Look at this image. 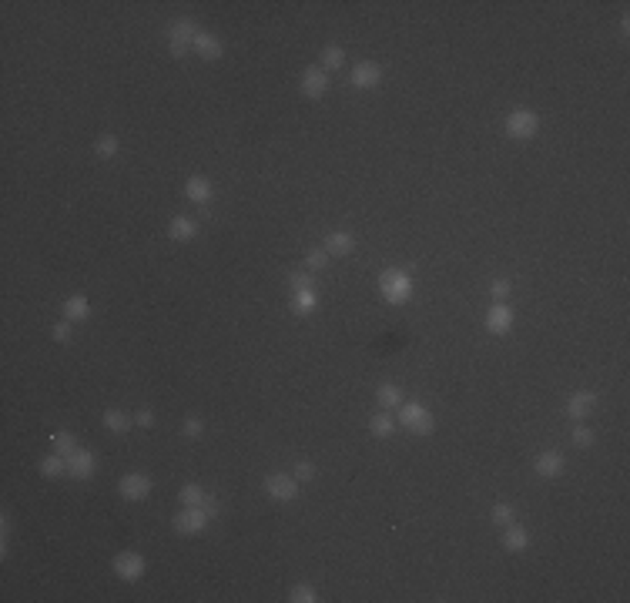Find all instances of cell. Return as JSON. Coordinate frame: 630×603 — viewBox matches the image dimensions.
<instances>
[{
  "label": "cell",
  "mask_w": 630,
  "mask_h": 603,
  "mask_svg": "<svg viewBox=\"0 0 630 603\" xmlns=\"http://www.w3.org/2000/svg\"><path fill=\"white\" fill-rule=\"evenodd\" d=\"M178 500H182V506H201L208 500V490H201L198 483H188V486H182Z\"/></svg>",
  "instance_id": "d4e9b609"
},
{
  "label": "cell",
  "mask_w": 630,
  "mask_h": 603,
  "mask_svg": "<svg viewBox=\"0 0 630 603\" xmlns=\"http://www.w3.org/2000/svg\"><path fill=\"white\" fill-rule=\"evenodd\" d=\"M168 235L175 241H191L198 235V222L195 218H188V215H175L168 222Z\"/></svg>",
  "instance_id": "e0dca14e"
},
{
  "label": "cell",
  "mask_w": 630,
  "mask_h": 603,
  "mask_svg": "<svg viewBox=\"0 0 630 603\" xmlns=\"http://www.w3.org/2000/svg\"><path fill=\"white\" fill-rule=\"evenodd\" d=\"M396 422H399L403 429H409V433H416V436L433 433V412H429L426 406H420V402H403V406L396 409Z\"/></svg>",
  "instance_id": "7a4b0ae2"
},
{
  "label": "cell",
  "mask_w": 630,
  "mask_h": 603,
  "mask_svg": "<svg viewBox=\"0 0 630 603\" xmlns=\"http://www.w3.org/2000/svg\"><path fill=\"white\" fill-rule=\"evenodd\" d=\"M265 493L272 500H279V503H292L295 496H298V479L289 476V473H272L265 479Z\"/></svg>",
  "instance_id": "8992f818"
},
{
  "label": "cell",
  "mask_w": 630,
  "mask_h": 603,
  "mask_svg": "<svg viewBox=\"0 0 630 603\" xmlns=\"http://www.w3.org/2000/svg\"><path fill=\"white\" fill-rule=\"evenodd\" d=\"M292 312L295 315H312V312L319 309V292L315 288H298V292H292Z\"/></svg>",
  "instance_id": "ac0fdd59"
},
{
  "label": "cell",
  "mask_w": 630,
  "mask_h": 603,
  "mask_svg": "<svg viewBox=\"0 0 630 603\" xmlns=\"http://www.w3.org/2000/svg\"><path fill=\"white\" fill-rule=\"evenodd\" d=\"M325 252H329V255H352V252H355V239H352V231H332V235L325 239Z\"/></svg>",
  "instance_id": "44dd1931"
},
{
  "label": "cell",
  "mask_w": 630,
  "mask_h": 603,
  "mask_svg": "<svg viewBox=\"0 0 630 603\" xmlns=\"http://www.w3.org/2000/svg\"><path fill=\"white\" fill-rule=\"evenodd\" d=\"M51 443H54V452H61L64 459H68V456H74V452L81 449V446H77V439H74L68 429H57V433L51 436Z\"/></svg>",
  "instance_id": "603a6c76"
},
{
  "label": "cell",
  "mask_w": 630,
  "mask_h": 603,
  "mask_svg": "<svg viewBox=\"0 0 630 603\" xmlns=\"http://www.w3.org/2000/svg\"><path fill=\"white\" fill-rule=\"evenodd\" d=\"M392 429H396V416H392L389 409H386V412H376V416L369 419V433L379 436V439L392 436Z\"/></svg>",
  "instance_id": "7402d4cb"
},
{
  "label": "cell",
  "mask_w": 630,
  "mask_h": 603,
  "mask_svg": "<svg viewBox=\"0 0 630 603\" xmlns=\"http://www.w3.org/2000/svg\"><path fill=\"white\" fill-rule=\"evenodd\" d=\"M536 127H540V114L530 111V108H517V111L506 114V121H503V131L510 134V138H517V141L533 138V134H536Z\"/></svg>",
  "instance_id": "3957f363"
},
{
  "label": "cell",
  "mask_w": 630,
  "mask_h": 603,
  "mask_svg": "<svg viewBox=\"0 0 630 603\" xmlns=\"http://www.w3.org/2000/svg\"><path fill=\"white\" fill-rule=\"evenodd\" d=\"M51 336H54V342H70V322L64 319V322H57L54 329H51Z\"/></svg>",
  "instance_id": "74e56055"
},
{
  "label": "cell",
  "mask_w": 630,
  "mask_h": 603,
  "mask_svg": "<svg viewBox=\"0 0 630 603\" xmlns=\"http://www.w3.org/2000/svg\"><path fill=\"white\" fill-rule=\"evenodd\" d=\"M94 151H98L101 158H114L118 155V138H114V134H101V138L94 141Z\"/></svg>",
  "instance_id": "4dcf8cb0"
},
{
  "label": "cell",
  "mask_w": 630,
  "mask_h": 603,
  "mask_svg": "<svg viewBox=\"0 0 630 603\" xmlns=\"http://www.w3.org/2000/svg\"><path fill=\"white\" fill-rule=\"evenodd\" d=\"M295 479H298V483H308V479L315 476V466L308 463V459H298V463H295V473H292Z\"/></svg>",
  "instance_id": "836d02e7"
},
{
  "label": "cell",
  "mask_w": 630,
  "mask_h": 603,
  "mask_svg": "<svg viewBox=\"0 0 630 603\" xmlns=\"http://www.w3.org/2000/svg\"><path fill=\"white\" fill-rule=\"evenodd\" d=\"M490 519L496 523V526H510V523H513V506H510V503H496L490 509Z\"/></svg>",
  "instance_id": "f546056e"
},
{
  "label": "cell",
  "mask_w": 630,
  "mask_h": 603,
  "mask_svg": "<svg viewBox=\"0 0 630 603\" xmlns=\"http://www.w3.org/2000/svg\"><path fill=\"white\" fill-rule=\"evenodd\" d=\"M490 292H493V298H496V302H506V298H510V281H506V279H496L490 285Z\"/></svg>",
  "instance_id": "8d00e7d4"
},
{
  "label": "cell",
  "mask_w": 630,
  "mask_h": 603,
  "mask_svg": "<svg viewBox=\"0 0 630 603\" xmlns=\"http://www.w3.org/2000/svg\"><path fill=\"white\" fill-rule=\"evenodd\" d=\"M171 54L175 57H184L188 54V47H191V41L198 37V27H195V20H188V17H182V20H175L171 24Z\"/></svg>",
  "instance_id": "52a82bcc"
},
{
  "label": "cell",
  "mask_w": 630,
  "mask_h": 603,
  "mask_svg": "<svg viewBox=\"0 0 630 603\" xmlns=\"http://www.w3.org/2000/svg\"><path fill=\"white\" fill-rule=\"evenodd\" d=\"M289 285H292V292H298V288H315V285H312V275H305V272L289 275Z\"/></svg>",
  "instance_id": "d590c367"
},
{
  "label": "cell",
  "mask_w": 630,
  "mask_h": 603,
  "mask_svg": "<svg viewBox=\"0 0 630 603\" xmlns=\"http://www.w3.org/2000/svg\"><path fill=\"white\" fill-rule=\"evenodd\" d=\"M563 456L557 452V449H546V452H540L536 459H533V469L540 473V476H546V479H553V476H560L563 473Z\"/></svg>",
  "instance_id": "5bb4252c"
},
{
  "label": "cell",
  "mask_w": 630,
  "mask_h": 603,
  "mask_svg": "<svg viewBox=\"0 0 630 603\" xmlns=\"http://www.w3.org/2000/svg\"><path fill=\"white\" fill-rule=\"evenodd\" d=\"M342 61H346V51L342 47H336V44H329L322 51V70L329 74V70H339L342 68Z\"/></svg>",
  "instance_id": "4316f807"
},
{
  "label": "cell",
  "mask_w": 630,
  "mask_h": 603,
  "mask_svg": "<svg viewBox=\"0 0 630 603\" xmlns=\"http://www.w3.org/2000/svg\"><path fill=\"white\" fill-rule=\"evenodd\" d=\"M104 426H108L111 433H127V429H131V419H127L121 409H108V412H104Z\"/></svg>",
  "instance_id": "83f0119b"
},
{
  "label": "cell",
  "mask_w": 630,
  "mask_h": 603,
  "mask_svg": "<svg viewBox=\"0 0 630 603\" xmlns=\"http://www.w3.org/2000/svg\"><path fill=\"white\" fill-rule=\"evenodd\" d=\"M486 329L493 336H506L513 329V309L506 302H493L490 312H486Z\"/></svg>",
  "instance_id": "8fae6325"
},
{
  "label": "cell",
  "mask_w": 630,
  "mask_h": 603,
  "mask_svg": "<svg viewBox=\"0 0 630 603\" xmlns=\"http://www.w3.org/2000/svg\"><path fill=\"white\" fill-rule=\"evenodd\" d=\"M94 469H98V459H94L91 449H77L74 456H68V473L74 479H91Z\"/></svg>",
  "instance_id": "7c38bea8"
},
{
  "label": "cell",
  "mask_w": 630,
  "mask_h": 603,
  "mask_svg": "<svg viewBox=\"0 0 630 603\" xmlns=\"http://www.w3.org/2000/svg\"><path fill=\"white\" fill-rule=\"evenodd\" d=\"M134 422H138L141 429H151V426H154V416H151V412H148V409H141L138 416H134Z\"/></svg>",
  "instance_id": "f35d334b"
},
{
  "label": "cell",
  "mask_w": 630,
  "mask_h": 603,
  "mask_svg": "<svg viewBox=\"0 0 630 603\" xmlns=\"http://www.w3.org/2000/svg\"><path fill=\"white\" fill-rule=\"evenodd\" d=\"M208 523L211 516L205 513V506H182V513L175 516V533H182V536H198V533H205L208 530Z\"/></svg>",
  "instance_id": "277c9868"
},
{
  "label": "cell",
  "mask_w": 630,
  "mask_h": 603,
  "mask_svg": "<svg viewBox=\"0 0 630 603\" xmlns=\"http://www.w3.org/2000/svg\"><path fill=\"white\" fill-rule=\"evenodd\" d=\"M305 265L315 268V272H322V268L329 265V252H325V248H312V252L305 255Z\"/></svg>",
  "instance_id": "1f68e13d"
},
{
  "label": "cell",
  "mask_w": 630,
  "mask_h": 603,
  "mask_svg": "<svg viewBox=\"0 0 630 603\" xmlns=\"http://www.w3.org/2000/svg\"><path fill=\"white\" fill-rule=\"evenodd\" d=\"M379 292H382L386 302L399 305V302H406L409 295H412V279H409L403 268H386V272L379 275Z\"/></svg>",
  "instance_id": "6da1fadb"
},
{
  "label": "cell",
  "mask_w": 630,
  "mask_h": 603,
  "mask_svg": "<svg viewBox=\"0 0 630 603\" xmlns=\"http://www.w3.org/2000/svg\"><path fill=\"white\" fill-rule=\"evenodd\" d=\"M118 490H121L125 500L138 503V500H144V496L151 493V476H148V473H127V476H121Z\"/></svg>",
  "instance_id": "ba28073f"
},
{
  "label": "cell",
  "mask_w": 630,
  "mask_h": 603,
  "mask_svg": "<svg viewBox=\"0 0 630 603\" xmlns=\"http://www.w3.org/2000/svg\"><path fill=\"white\" fill-rule=\"evenodd\" d=\"M182 433L188 436V439H198V436L205 433V419H198V416H188V419L182 422Z\"/></svg>",
  "instance_id": "d6a6232c"
},
{
  "label": "cell",
  "mask_w": 630,
  "mask_h": 603,
  "mask_svg": "<svg viewBox=\"0 0 630 603\" xmlns=\"http://www.w3.org/2000/svg\"><path fill=\"white\" fill-rule=\"evenodd\" d=\"M325 91H329V74H325L322 68H315V64H312V68L302 70V94H305V98L319 101Z\"/></svg>",
  "instance_id": "30bf717a"
},
{
  "label": "cell",
  "mask_w": 630,
  "mask_h": 603,
  "mask_svg": "<svg viewBox=\"0 0 630 603\" xmlns=\"http://www.w3.org/2000/svg\"><path fill=\"white\" fill-rule=\"evenodd\" d=\"M574 446H580V449H584V446H593V433H590L584 422H580V426L574 429Z\"/></svg>",
  "instance_id": "e575fe53"
},
{
  "label": "cell",
  "mask_w": 630,
  "mask_h": 603,
  "mask_svg": "<svg viewBox=\"0 0 630 603\" xmlns=\"http://www.w3.org/2000/svg\"><path fill=\"white\" fill-rule=\"evenodd\" d=\"M184 195L191 198L195 205H208L211 195H215V188H211V182L205 174H191V178L184 182Z\"/></svg>",
  "instance_id": "2e32d148"
},
{
  "label": "cell",
  "mask_w": 630,
  "mask_h": 603,
  "mask_svg": "<svg viewBox=\"0 0 630 603\" xmlns=\"http://www.w3.org/2000/svg\"><path fill=\"white\" fill-rule=\"evenodd\" d=\"M289 600L292 603H315L319 600V593H315V587H308V583H298V587L289 590Z\"/></svg>",
  "instance_id": "f1b7e54d"
},
{
  "label": "cell",
  "mask_w": 630,
  "mask_h": 603,
  "mask_svg": "<svg viewBox=\"0 0 630 603\" xmlns=\"http://www.w3.org/2000/svg\"><path fill=\"white\" fill-rule=\"evenodd\" d=\"M376 399L382 409H399L403 406V389H399V386H379Z\"/></svg>",
  "instance_id": "cb8c5ba5"
},
{
  "label": "cell",
  "mask_w": 630,
  "mask_h": 603,
  "mask_svg": "<svg viewBox=\"0 0 630 603\" xmlns=\"http://www.w3.org/2000/svg\"><path fill=\"white\" fill-rule=\"evenodd\" d=\"M593 406H597V395L593 393H574L567 399V416L577 422H584L590 412H593Z\"/></svg>",
  "instance_id": "9a60e30c"
},
{
  "label": "cell",
  "mask_w": 630,
  "mask_h": 603,
  "mask_svg": "<svg viewBox=\"0 0 630 603\" xmlns=\"http://www.w3.org/2000/svg\"><path fill=\"white\" fill-rule=\"evenodd\" d=\"M349 81H352V87H379L382 84V68H379L376 61H359L355 68H352V74H349Z\"/></svg>",
  "instance_id": "9c48e42d"
},
{
  "label": "cell",
  "mask_w": 630,
  "mask_h": 603,
  "mask_svg": "<svg viewBox=\"0 0 630 603\" xmlns=\"http://www.w3.org/2000/svg\"><path fill=\"white\" fill-rule=\"evenodd\" d=\"M144 570H148V563H144V557L134 553V550H121V553L114 557V573L121 576V580H127V583L141 580Z\"/></svg>",
  "instance_id": "5b68a950"
},
{
  "label": "cell",
  "mask_w": 630,
  "mask_h": 603,
  "mask_svg": "<svg viewBox=\"0 0 630 603\" xmlns=\"http://www.w3.org/2000/svg\"><path fill=\"white\" fill-rule=\"evenodd\" d=\"M527 547H530V530H527V526H519V523H510V526H506V533H503V550L519 553V550H527Z\"/></svg>",
  "instance_id": "d6986e66"
},
{
  "label": "cell",
  "mask_w": 630,
  "mask_h": 603,
  "mask_svg": "<svg viewBox=\"0 0 630 603\" xmlns=\"http://www.w3.org/2000/svg\"><path fill=\"white\" fill-rule=\"evenodd\" d=\"M64 319H68V322H84V319H91V302H87L84 295H70L68 302H64Z\"/></svg>",
  "instance_id": "ffe728a7"
},
{
  "label": "cell",
  "mask_w": 630,
  "mask_h": 603,
  "mask_svg": "<svg viewBox=\"0 0 630 603\" xmlns=\"http://www.w3.org/2000/svg\"><path fill=\"white\" fill-rule=\"evenodd\" d=\"M201 506H205V513H208L211 519L218 516V500H215V496H211V493H208V500H205V503H201Z\"/></svg>",
  "instance_id": "ab89813d"
},
{
  "label": "cell",
  "mask_w": 630,
  "mask_h": 603,
  "mask_svg": "<svg viewBox=\"0 0 630 603\" xmlns=\"http://www.w3.org/2000/svg\"><path fill=\"white\" fill-rule=\"evenodd\" d=\"M41 473L44 476H61V473H68V459L61 452H51V456L41 459Z\"/></svg>",
  "instance_id": "484cf974"
},
{
  "label": "cell",
  "mask_w": 630,
  "mask_h": 603,
  "mask_svg": "<svg viewBox=\"0 0 630 603\" xmlns=\"http://www.w3.org/2000/svg\"><path fill=\"white\" fill-rule=\"evenodd\" d=\"M191 47H195V54L205 57V61H218V57L225 54V44L218 41L215 34H208V30H198V37L191 41Z\"/></svg>",
  "instance_id": "4fadbf2b"
}]
</instances>
